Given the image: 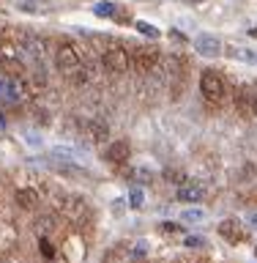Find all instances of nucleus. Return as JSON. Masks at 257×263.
Returning a JSON list of instances; mask_svg holds the SVG:
<instances>
[{
  "label": "nucleus",
  "mask_w": 257,
  "mask_h": 263,
  "mask_svg": "<svg viewBox=\"0 0 257 263\" xmlns=\"http://www.w3.org/2000/svg\"><path fill=\"white\" fill-rule=\"evenodd\" d=\"M3 69H6L8 74H19V71H22V66L16 63V61H11V58H3Z\"/></svg>",
  "instance_id": "obj_21"
},
{
  "label": "nucleus",
  "mask_w": 257,
  "mask_h": 263,
  "mask_svg": "<svg viewBox=\"0 0 257 263\" xmlns=\"http://www.w3.org/2000/svg\"><path fill=\"white\" fill-rule=\"evenodd\" d=\"M203 195H205V189L200 184H181L178 186V200H184V203H200L203 200Z\"/></svg>",
  "instance_id": "obj_9"
},
{
  "label": "nucleus",
  "mask_w": 257,
  "mask_h": 263,
  "mask_svg": "<svg viewBox=\"0 0 257 263\" xmlns=\"http://www.w3.org/2000/svg\"><path fill=\"white\" fill-rule=\"evenodd\" d=\"M129 154H131V148L126 140H115V143L107 145V154H104V159L115 164V167H123V164L129 162Z\"/></svg>",
  "instance_id": "obj_5"
},
{
  "label": "nucleus",
  "mask_w": 257,
  "mask_h": 263,
  "mask_svg": "<svg viewBox=\"0 0 257 263\" xmlns=\"http://www.w3.org/2000/svg\"><path fill=\"white\" fill-rule=\"evenodd\" d=\"M164 178H167L170 184H178V186L186 181V178H184V173H178V170H175V173H172V170H167V176H164Z\"/></svg>",
  "instance_id": "obj_23"
},
{
  "label": "nucleus",
  "mask_w": 257,
  "mask_h": 263,
  "mask_svg": "<svg viewBox=\"0 0 257 263\" xmlns=\"http://www.w3.org/2000/svg\"><path fill=\"white\" fill-rule=\"evenodd\" d=\"M126 258H131V252L126 247H112V250L104 255V263H123Z\"/></svg>",
  "instance_id": "obj_13"
},
{
  "label": "nucleus",
  "mask_w": 257,
  "mask_h": 263,
  "mask_svg": "<svg viewBox=\"0 0 257 263\" xmlns=\"http://www.w3.org/2000/svg\"><path fill=\"white\" fill-rule=\"evenodd\" d=\"M159 49L156 47H137L134 52H131V66H134V69L140 71V74H148V71H153L156 66H159Z\"/></svg>",
  "instance_id": "obj_3"
},
{
  "label": "nucleus",
  "mask_w": 257,
  "mask_h": 263,
  "mask_svg": "<svg viewBox=\"0 0 257 263\" xmlns=\"http://www.w3.org/2000/svg\"><path fill=\"white\" fill-rule=\"evenodd\" d=\"M252 99H254V88L252 85H238V90H235V110L241 115H252Z\"/></svg>",
  "instance_id": "obj_7"
},
{
  "label": "nucleus",
  "mask_w": 257,
  "mask_h": 263,
  "mask_svg": "<svg viewBox=\"0 0 257 263\" xmlns=\"http://www.w3.org/2000/svg\"><path fill=\"white\" fill-rule=\"evenodd\" d=\"M14 200H16V205H19V209H25V211L38 209V192H36V189H19V192L14 195Z\"/></svg>",
  "instance_id": "obj_10"
},
{
  "label": "nucleus",
  "mask_w": 257,
  "mask_h": 263,
  "mask_svg": "<svg viewBox=\"0 0 257 263\" xmlns=\"http://www.w3.org/2000/svg\"><path fill=\"white\" fill-rule=\"evenodd\" d=\"M252 115H257V90H254V99H252Z\"/></svg>",
  "instance_id": "obj_26"
},
{
  "label": "nucleus",
  "mask_w": 257,
  "mask_h": 263,
  "mask_svg": "<svg viewBox=\"0 0 257 263\" xmlns=\"http://www.w3.org/2000/svg\"><path fill=\"white\" fill-rule=\"evenodd\" d=\"M203 241H205V238L203 236H186V247H189V250H194V247H203Z\"/></svg>",
  "instance_id": "obj_24"
},
{
  "label": "nucleus",
  "mask_w": 257,
  "mask_h": 263,
  "mask_svg": "<svg viewBox=\"0 0 257 263\" xmlns=\"http://www.w3.org/2000/svg\"><path fill=\"white\" fill-rule=\"evenodd\" d=\"M55 173H63V176H71V178H82L88 176V170H82L80 164H74L71 159H63V162H52Z\"/></svg>",
  "instance_id": "obj_12"
},
{
  "label": "nucleus",
  "mask_w": 257,
  "mask_h": 263,
  "mask_svg": "<svg viewBox=\"0 0 257 263\" xmlns=\"http://www.w3.org/2000/svg\"><path fill=\"white\" fill-rule=\"evenodd\" d=\"M57 228V217H44V219H38V225H36V230H38V236H47V233H52V230Z\"/></svg>",
  "instance_id": "obj_14"
},
{
  "label": "nucleus",
  "mask_w": 257,
  "mask_h": 263,
  "mask_svg": "<svg viewBox=\"0 0 257 263\" xmlns=\"http://www.w3.org/2000/svg\"><path fill=\"white\" fill-rule=\"evenodd\" d=\"M170 39H175V41H186L184 33H178V30H170Z\"/></svg>",
  "instance_id": "obj_25"
},
{
  "label": "nucleus",
  "mask_w": 257,
  "mask_h": 263,
  "mask_svg": "<svg viewBox=\"0 0 257 263\" xmlns=\"http://www.w3.org/2000/svg\"><path fill=\"white\" fill-rule=\"evenodd\" d=\"M134 28L140 30V33H143V36H148V39H159L162 36V33H159V28H156V25H151V22H143V20H140V22H134Z\"/></svg>",
  "instance_id": "obj_15"
},
{
  "label": "nucleus",
  "mask_w": 257,
  "mask_h": 263,
  "mask_svg": "<svg viewBox=\"0 0 257 263\" xmlns=\"http://www.w3.org/2000/svg\"><path fill=\"white\" fill-rule=\"evenodd\" d=\"M0 47H3V33H0Z\"/></svg>",
  "instance_id": "obj_28"
},
{
  "label": "nucleus",
  "mask_w": 257,
  "mask_h": 263,
  "mask_svg": "<svg viewBox=\"0 0 257 263\" xmlns=\"http://www.w3.org/2000/svg\"><path fill=\"white\" fill-rule=\"evenodd\" d=\"M192 3H203V0H192Z\"/></svg>",
  "instance_id": "obj_29"
},
{
  "label": "nucleus",
  "mask_w": 257,
  "mask_h": 263,
  "mask_svg": "<svg viewBox=\"0 0 257 263\" xmlns=\"http://www.w3.org/2000/svg\"><path fill=\"white\" fill-rule=\"evenodd\" d=\"M159 233H181V225H175V222H162Z\"/></svg>",
  "instance_id": "obj_22"
},
{
  "label": "nucleus",
  "mask_w": 257,
  "mask_h": 263,
  "mask_svg": "<svg viewBox=\"0 0 257 263\" xmlns=\"http://www.w3.org/2000/svg\"><path fill=\"white\" fill-rule=\"evenodd\" d=\"M19 11H25V14H41V11H44V6H41L38 0H19Z\"/></svg>",
  "instance_id": "obj_16"
},
{
  "label": "nucleus",
  "mask_w": 257,
  "mask_h": 263,
  "mask_svg": "<svg viewBox=\"0 0 257 263\" xmlns=\"http://www.w3.org/2000/svg\"><path fill=\"white\" fill-rule=\"evenodd\" d=\"M55 63H57V69H61L66 77H71V80H77V82H85V80H88L85 69H82V61H80L77 47L61 44V47H57V52H55Z\"/></svg>",
  "instance_id": "obj_1"
},
{
  "label": "nucleus",
  "mask_w": 257,
  "mask_h": 263,
  "mask_svg": "<svg viewBox=\"0 0 257 263\" xmlns=\"http://www.w3.org/2000/svg\"><path fill=\"white\" fill-rule=\"evenodd\" d=\"M102 63H104V69L112 71V74H123V71H129V66H131L129 52L123 47H110L102 55Z\"/></svg>",
  "instance_id": "obj_4"
},
{
  "label": "nucleus",
  "mask_w": 257,
  "mask_h": 263,
  "mask_svg": "<svg viewBox=\"0 0 257 263\" xmlns=\"http://www.w3.org/2000/svg\"><path fill=\"white\" fill-rule=\"evenodd\" d=\"M85 129H88V135H90V140L93 143H104L107 140V135H110V129H107V123L104 121H85Z\"/></svg>",
  "instance_id": "obj_11"
},
{
  "label": "nucleus",
  "mask_w": 257,
  "mask_h": 263,
  "mask_svg": "<svg viewBox=\"0 0 257 263\" xmlns=\"http://www.w3.org/2000/svg\"><path fill=\"white\" fill-rule=\"evenodd\" d=\"M6 96V80H0V99Z\"/></svg>",
  "instance_id": "obj_27"
},
{
  "label": "nucleus",
  "mask_w": 257,
  "mask_h": 263,
  "mask_svg": "<svg viewBox=\"0 0 257 263\" xmlns=\"http://www.w3.org/2000/svg\"><path fill=\"white\" fill-rule=\"evenodd\" d=\"M181 219H186V222H200V219H205V211H203V209H189V211L181 214Z\"/></svg>",
  "instance_id": "obj_18"
},
{
  "label": "nucleus",
  "mask_w": 257,
  "mask_h": 263,
  "mask_svg": "<svg viewBox=\"0 0 257 263\" xmlns=\"http://www.w3.org/2000/svg\"><path fill=\"white\" fill-rule=\"evenodd\" d=\"M200 93L205 96V102H211V104H219L222 99H225L227 93V85H225V80H222V74L216 71H203L200 74Z\"/></svg>",
  "instance_id": "obj_2"
},
{
  "label": "nucleus",
  "mask_w": 257,
  "mask_h": 263,
  "mask_svg": "<svg viewBox=\"0 0 257 263\" xmlns=\"http://www.w3.org/2000/svg\"><path fill=\"white\" fill-rule=\"evenodd\" d=\"M129 205L131 209H140V205H143V189H131L129 192Z\"/></svg>",
  "instance_id": "obj_20"
},
{
  "label": "nucleus",
  "mask_w": 257,
  "mask_h": 263,
  "mask_svg": "<svg viewBox=\"0 0 257 263\" xmlns=\"http://www.w3.org/2000/svg\"><path fill=\"white\" fill-rule=\"evenodd\" d=\"M115 11H118V6L107 3V0H104V3H96V8H93L96 16H115Z\"/></svg>",
  "instance_id": "obj_17"
},
{
  "label": "nucleus",
  "mask_w": 257,
  "mask_h": 263,
  "mask_svg": "<svg viewBox=\"0 0 257 263\" xmlns=\"http://www.w3.org/2000/svg\"><path fill=\"white\" fill-rule=\"evenodd\" d=\"M219 236L225 238V241L230 244H238V238H244V230H241V222L238 219H225V222H219Z\"/></svg>",
  "instance_id": "obj_8"
},
{
  "label": "nucleus",
  "mask_w": 257,
  "mask_h": 263,
  "mask_svg": "<svg viewBox=\"0 0 257 263\" xmlns=\"http://www.w3.org/2000/svg\"><path fill=\"white\" fill-rule=\"evenodd\" d=\"M194 49L200 52L203 58H216L222 52V41L216 36H208V33H203V36L194 39Z\"/></svg>",
  "instance_id": "obj_6"
},
{
  "label": "nucleus",
  "mask_w": 257,
  "mask_h": 263,
  "mask_svg": "<svg viewBox=\"0 0 257 263\" xmlns=\"http://www.w3.org/2000/svg\"><path fill=\"white\" fill-rule=\"evenodd\" d=\"M254 255H257V247H254Z\"/></svg>",
  "instance_id": "obj_30"
},
{
  "label": "nucleus",
  "mask_w": 257,
  "mask_h": 263,
  "mask_svg": "<svg viewBox=\"0 0 257 263\" xmlns=\"http://www.w3.org/2000/svg\"><path fill=\"white\" fill-rule=\"evenodd\" d=\"M38 250H41V255H44V258H52V255H55V250H52V244H49L47 236L38 238Z\"/></svg>",
  "instance_id": "obj_19"
}]
</instances>
